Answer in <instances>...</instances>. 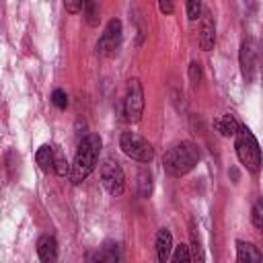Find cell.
Segmentation results:
<instances>
[{"instance_id": "obj_1", "label": "cell", "mask_w": 263, "mask_h": 263, "mask_svg": "<svg viewBox=\"0 0 263 263\" xmlns=\"http://www.w3.org/2000/svg\"><path fill=\"white\" fill-rule=\"evenodd\" d=\"M101 136L99 134H86L80 142H78V148H76V154H74V162H72V168H70V181L74 185H80L97 166V160H99V154H101Z\"/></svg>"}, {"instance_id": "obj_2", "label": "cell", "mask_w": 263, "mask_h": 263, "mask_svg": "<svg viewBox=\"0 0 263 263\" xmlns=\"http://www.w3.org/2000/svg\"><path fill=\"white\" fill-rule=\"evenodd\" d=\"M199 162V150L193 142H181L177 146H173L166 154H164V171L171 177H183L189 171L195 168V164Z\"/></svg>"}, {"instance_id": "obj_3", "label": "cell", "mask_w": 263, "mask_h": 263, "mask_svg": "<svg viewBox=\"0 0 263 263\" xmlns=\"http://www.w3.org/2000/svg\"><path fill=\"white\" fill-rule=\"evenodd\" d=\"M234 148H236V156H238L240 164H242L249 173L257 175V173L261 171L263 156H261V148H259L257 138L253 136V132H251L247 125H240V127H238Z\"/></svg>"}, {"instance_id": "obj_4", "label": "cell", "mask_w": 263, "mask_h": 263, "mask_svg": "<svg viewBox=\"0 0 263 263\" xmlns=\"http://www.w3.org/2000/svg\"><path fill=\"white\" fill-rule=\"evenodd\" d=\"M119 148H121V152L125 156H129L132 160H138V162H150L154 158L152 144L146 138H142V136H138L134 132H123L121 134Z\"/></svg>"}, {"instance_id": "obj_5", "label": "cell", "mask_w": 263, "mask_h": 263, "mask_svg": "<svg viewBox=\"0 0 263 263\" xmlns=\"http://www.w3.org/2000/svg\"><path fill=\"white\" fill-rule=\"evenodd\" d=\"M123 115L129 123H138L144 115V88L138 78L127 82V95L123 101Z\"/></svg>"}, {"instance_id": "obj_6", "label": "cell", "mask_w": 263, "mask_h": 263, "mask_svg": "<svg viewBox=\"0 0 263 263\" xmlns=\"http://www.w3.org/2000/svg\"><path fill=\"white\" fill-rule=\"evenodd\" d=\"M101 181L107 193H111L113 197H119L125 189V175H123L121 164L113 158H107L105 164L101 166Z\"/></svg>"}, {"instance_id": "obj_7", "label": "cell", "mask_w": 263, "mask_h": 263, "mask_svg": "<svg viewBox=\"0 0 263 263\" xmlns=\"http://www.w3.org/2000/svg\"><path fill=\"white\" fill-rule=\"evenodd\" d=\"M119 45H121V21L119 18H111L105 25V29H103V33H101V37L97 41V51L101 55L109 58V55L117 53Z\"/></svg>"}, {"instance_id": "obj_8", "label": "cell", "mask_w": 263, "mask_h": 263, "mask_svg": "<svg viewBox=\"0 0 263 263\" xmlns=\"http://www.w3.org/2000/svg\"><path fill=\"white\" fill-rule=\"evenodd\" d=\"M238 64H240L245 82H251L255 76V45L251 39H242L240 51H238Z\"/></svg>"}, {"instance_id": "obj_9", "label": "cell", "mask_w": 263, "mask_h": 263, "mask_svg": "<svg viewBox=\"0 0 263 263\" xmlns=\"http://www.w3.org/2000/svg\"><path fill=\"white\" fill-rule=\"evenodd\" d=\"M216 43V21L210 10L201 12V27H199V45L203 51H210Z\"/></svg>"}, {"instance_id": "obj_10", "label": "cell", "mask_w": 263, "mask_h": 263, "mask_svg": "<svg viewBox=\"0 0 263 263\" xmlns=\"http://www.w3.org/2000/svg\"><path fill=\"white\" fill-rule=\"evenodd\" d=\"M37 255L43 263H51L58 259V242L51 234H43L37 240Z\"/></svg>"}, {"instance_id": "obj_11", "label": "cell", "mask_w": 263, "mask_h": 263, "mask_svg": "<svg viewBox=\"0 0 263 263\" xmlns=\"http://www.w3.org/2000/svg\"><path fill=\"white\" fill-rule=\"evenodd\" d=\"M171 251H173V234L168 228H160L158 234H156V257L160 263L168 261L171 257Z\"/></svg>"}, {"instance_id": "obj_12", "label": "cell", "mask_w": 263, "mask_h": 263, "mask_svg": "<svg viewBox=\"0 0 263 263\" xmlns=\"http://www.w3.org/2000/svg\"><path fill=\"white\" fill-rule=\"evenodd\" d=\"M236 259L240 263H259L263 259V255H261V251L253 242L236 240Z\"/></svg>"}, {"instance_id": "obj_13", "label": "cell", "mask_w": 263, "mask_h": 263, "mask_svg": "<svg viewBox=\"0 0 263 263\" xmlns=\"http://www.w3.org/2000/svg\"><path fill=\"white\" fill-rule=\"evenodd\" d=\"M53 158H55V148L49 146V144L39 146L37 152H35V162L39 164V168H41L43 173L53 171Z\"/></svg>"}, {"instance_id": "obj_14", "label": "cell", "mask_w": 263, "mask_h": 263, "mask_svg": "<svg viewBox=\"0 0 263 263\" xmlns=\"http://www.w3.org/2000/svg\"><path fill=\"white\" fill-rule=\"evenodd\" d=\"M214 125H216V129H218V132H220L224 138L236 136V132H238V127H240V123L236 121V117H234L232 113L222 115L220 119H216V121H214Z\"/></svg>"}, {"instance_id": "obj_15", "label": "cell", "mask_w": 263, "mask_h": 263, "mask_svg": "<svg viewBox=\"0 0 263 263\" xmlns=\"http://www.w3.org/2000/svg\"><path fill=\"white\" fill-rule=\"evenodd\" d=\"M138 193L142 197H150V193H152V175L148 168L138 171Z\"/></svg>"}, {"instance_id": "obj_16", "label": "cell", "mask_w": 263, "mask_h": 263, "mask_svg": "<svg viewBox=\"0 0 263 263\" xmlns=\"http://www.w3.org/2000/svg\"><path fill=\"white\" fill-rule=\"evenodd\" d=\"M70 168H72V164H68L66 154L60 148H55V158H53V171H55V175L58 177H66V175H70Z\"/></svg>"}, {"instance_id": "obj_17", "label": "cell", "mask_w": 263, "mask_h": 263, "mask_svg": "<svg viewBox=\"0 0 263 263\" xmlns=\"http://www.w3.org/2000/svg\"><path fill=\"white\" fill-rule=\"evenodd\" d=\"M84 16H86V23L90 27H97L99 25V10H97V2L95 0H84Z\"/></svg>"}, {"instance_id": "obj_18", "label": "cell", "mask_w": 263, "mask_h": 263, "mask_svg": "<svg viewBox=\"0 0 263 263\" xmlns=\"http://www.w3.org/2000/svg\"><path fill=\"white\" fill-rule=\"evenodd\" d=\"M95 259H97V261H109V263L117 261V259H119V253H117V245H115V247H113V245H107L103 251H99V253L95 255Z\"/></svg>"}, {"instance_id": "obj_19", "label": "cell", "mask_w": 263, "mask_h": 263, "mask_svg": "<svg viewBox=\"0 0 263 263\" xmlns=\"http://www.w3.org/2000/svg\"><path fill=\"white\" fill-rule=\"evenodd\" d=\"M201 12H203L201 0H187V18H189V21L201 18Z\"/></svg>"}, {"instance_id": "obj_20", "label": "cell", "mask_w": 263, "mask_h": 263, "mask_svg": "<svg viewBox=\"0 0 263 263\" xmlns=\"http://www.w3.org/2000/svg\"><path fill=\"white\" fill-rule=\"evenodd\" d=\"M251 220H253V226L263 230V201H255L253 210H251Z\"/></svg>"}, {"instance_id": "obj_21", "label": "cell", "mask_w": 263, "mask_h": 263, "mask_svg": "<svg viewBox=\"0 0 263 263\" xmlns=\"http://www.w3.org/2000/svg\"><path fill=\"white\" fill-rule=\"evenodd\" d=\"M171 259H173L175 263H181V261H191L193 255L189 253V247H187V245H179V247H175V253H173Z\"/></svg>"}, {"instance_id": "obj_22", "label": "cell", "mask_w": 263, "mask_h": 263, "mask_svg": "<svg viewBox=\"0 0 263 263\" xmlns=\"http://www.w3.org/2000/svg\"><path fill=\"white\" fill-rule=\"evenodd\" d=\"M51 103L58 107V109H66L68 107V95L62 90V88H55L51 92Z\"/></svg>"}, {"instance_id": "obj_23", "label": "cell", "mask_w": 263, "mask_h": 263, "mask_svg": "<svg viewBox=\"0 0 263 263\" xmlns=\"http://www.w3.org/2000/svg\"><path fill=\"white\" fill-rule=\"evenodd\" d=\"M201 64L199 62H191L189 64V80L193 82V84H197V82H201Z\"/></svg>"}, {"instance_id": "obj_24", "label": "cell", "mask_w": 263, "mask_h": 263, "mask_svg": "<svg viewBox=\"0 0 263 263\" xmlns=\"http://www.w3.org/2000/svg\"><path fill=\"white\" fill-rule=\"evenodd\" d=\"M64 8L70 14H78L84 8V0H64Z\"/></svg>"}, {"instance_id": "obj_25", "label": "cell", "mask_w": 263, "mask_h": 263, "mask_svg": "<svg viewBox=\"0 0 263 263\" xmlns=\"http://www.w3.org/2000/svg\"><path fill=\"white\" fill-rule=\"evenodd\" d=\"M158 10L162 14H171L175 10V0H158Z\"/></svg>"}]
</instances>
